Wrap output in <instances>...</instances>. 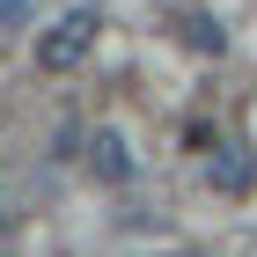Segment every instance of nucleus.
Instances as JSON below:
<instances>
[{"label":"nucleus","instance_id":"f257e3e1","mask_svg":"<svg viewBox=\"0 0 257 257\" xmlns=\"http://www.w3.org/2000/svg\"><path fill=\"white\" fill-rule=\"evenodd\" d=\"M96 30H103L96 8H66L52 30H37V66L44 74H74V66L96 52Z\"/></svg>","mask_w":257,"mask_h":257},{"label":"nucleus","instance_id":"f03ea898","mask_svg":"<svg viewBox=\"0 0 257 257\" xmlns=\"http://www.w3.org/2000/svg\"><path fill=\"white\" fill-rule=\"evenodd\" d=\"M206 184H213L220 198H250V184H257V155L242 147V140H220L213 162H206Z\"/></svg>","mask_w":257,"mask_h":257},{"label":"nucleus","instance_id":"7ed1b4c3","mask_svg":"<svg viewBox=\"0 0 257 257\" xmlns=\"http://www.w3.org/2000/svg\"><path fill=\"white\" fill-rule=\"evenodd\" d=\"M88 169H96L103 184H125V177H133V147H125V133L96 125V133H88Z\"/></svg>","mask_w":257,"mask_h":257},{"label":"nucleus","instance_id":"20e7f679","mask_svg":"<svg viewBox=\"0 0 257 257\" xmlns=\"http://www.w3.org/2000/svg\"><path fill=\"white\" fill-rule=\"evenodd\" d=\"M184 44H191V52H213V59H220V52H228V30H220L213 15H184Z\"/></svg>","mask_w":257,"mask_h":257},{"label":"nucleus","instance_id":"39448f33","mask_svg":"<svg viewBox=\"0 0 257 257\" xmlns=\"http://www.w3.org/2000/svg\"><path fill=\"white\" fill-rule=\"evenodd\" d=\"M30 15H37V0H0V30H22Z\"/></svg>","mask_w":257,"mask_h":257}]
</instances>
